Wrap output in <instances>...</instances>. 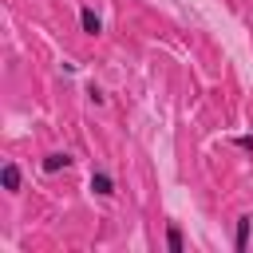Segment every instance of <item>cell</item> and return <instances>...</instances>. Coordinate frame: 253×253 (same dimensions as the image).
Returning a JSON list of instances; mask_svg holds the SVG:
<instances>
[{"instance_id": "8992f818", "label": "cell", "mask_w": 253, "mask_h": 253, "mask_svg": "<svg viewBox=\"0 0 253 253\" xmlns=\"http://www.w3.org/2000/svg\"><path fill=\"white\" fill-rule=\"evenodd\" d=\"M166 245H170V249H186V233H182V225H178V221H170V225H166Z\"/></svg>"}, {"instance_id": "5b68a950", "label": "cell", "mask_w": 253, "mask_h": 253, "mask_svg": "<svg viewBox=\"0 0 253 253\" xmlns=\"http://www.w3.org/2000/svg\"><path fill=\"white\" fill-rule=\"evenodd\" d=\"M249 233H253V213H241L237 225H233V249H245L249 245Z\"/></svg>"}, {"instance_id": "ba28073f", "label": "cell", "mask_w": 253, "mask_h": 253, "mask_svg": "<svg viewBox=\"0 0 253 253\" xmlns=\"http://www.w3.org/2000/svg\"><path fill=\"white\" fill-rule=\"evenodd\" d=\"M233 142H237V146H241V150H249V154H253V134H237V138H233Z\"/></svg>"}, {"instance_id": "277c9868", "label": "cell", "mask_w": 253, "mask_h": 253, "mask_svg": "<svg viewBox=\"0 0 253 253\" xmlns=\"http://www.w3.org/2000/svg\"><path fill=\"white\" fill-rule=\"evenodd\" d=\"M79 28H83L87 36H99V32H103V20H99V12H95L91 4L79 8Z\"/></svg>"}, {"instance_id": "3957f363", "label": "cell", "mask_w": 253, "mask_h": 253, "mask_svg": "<svg viewBox=\"0 0 253 253\" xmlns=\"http://www.w3.org/2000/svg\"><path fill=\"white\" fill-rule=\"evenodd\" d=\"M0 182H4V190L8 194H20V186H24V178H20V166L8 158L4 166H0Z\"/></svg>"}, {"instance_id": "6da1fadb", "label": "cell", "mask_w": 253, "mask_h": 253, "mask_svg": "<svg viewBox=\"0 0 253 253\" xmlns=\"http://www.w3.org/2000/svg\"><path fill=\"white\" fill-rule=\"evenodd\" d=\"M87 186H91L95 198H115V178H111L107 170H99V166L91 170V182H87Z\"/></svg>"}, {"instance_id": "7a4b0ae2", "label": "cell", "mask_w": 253, "mask_h": 253, "mask_svg": "<svg viewBox=\"0 0 253 253\" xmlns=\"http://www.w3.org/2000/svg\"><path fill=\"white\" fill-rule=\"evenodd\" d=\"M75 158L67 154V150H51V154H43V162H40V170L43 174H59V170H67Z\"/></svg>"}, {"instance_id": "52a82bcc", "label": "cell", "mask_w": 253, "mask_h": 253, "mask_svg": "<svg viewBox=\"0 0 253 253\" xmlns=\"http://www.w3.org/2000/svg\"><path fill=\"white\" fill-rule=\"evenodd\" d=\"M83 95H87V103H91V107H107V91H103L99 83H87V87H83Z\"/></svg>"}]
</instances>
